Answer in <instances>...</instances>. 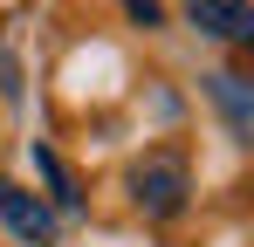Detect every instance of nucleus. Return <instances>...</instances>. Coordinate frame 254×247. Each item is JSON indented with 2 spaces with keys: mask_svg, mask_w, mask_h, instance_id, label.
<instances>
[{
  "mask_svg": "<svg viewBox=\"0 0 254 247\" xmlns=\"http://www.w3.org/2000/svg\"><path fill=\"white\" fill-rule=\"evenodd\" d=\"M206 96L220 103L227 130L248 144V137H254V82H248V76H234V69H220V76H206Z\"/></svg>",
  "mask_w": 254,
  "mask_h": 247,
  "instance_id": "nucleus-4",
  "label": "nucleus"
},
{
  "mask_svg": "<svg viewBox=\"0 0 254 247\" xmlns=\"http://www.w3.org/2000/svg\"><path fill=\"white\" fill-rule=\"evenodd\" d=\"M0 220H7L28 247H55V213H48L35 192H21L14 179H0Z\"/></svg>",
  "mask_w": 254,
  "mask_h": 247,
  "instance_id": "nucleus-2",
  "label": "nucleus"
},
{
  "mask_svg": "<svg viewBox=\"0 0 254 247\" xmlns=\"http://www.w3.org/2000/svg\"><path fill=\"white\" fill-rule=\"evenodd\" d=\"M186 21L213 41H254V0H186Z\"/></svg>",
  "mask_w": 254,
  "mask_h": 247,
  "instance_id": "nucleus-3",
  "label": "nucleus"
},
{
  "mask_svg": "<svg viewBox=\"0 0 254 247\" xmlns=\"http://www.w3.org/2000/svg\"><path fill=\"white\" fill-rule=\"evenodd\" d=\"M35 172L55 185V206H62V213H76V185H69V172L55 165V151H42V144H35Z\"/></svg>",
  "mask_w": 254,
  "mask_h": 247,
  "instance_id": "nucleus-5",
  "label": "nucleus"
},
{
  "mask_svg": "<svg viewBox=\"0 0 254 247\" xmlns=\"http://www.w3.org/2000/svg\"><path fill=\"white\" fill-rule=\"evenodd\" d=\"M124 7H130V21H144V28L158 21V0H124Z\"/></svg>",
  "mask_w": 254,
  "mask_h": 247,
  "instance_id": "nucleus-6",
  "label": "nucleus"
},
{
  "mask_svg": "<svg viewBox=\"0 0 254 247\" xmlns=\"http://www.w3.org/2000/svg\"><path fill=\"white\" fill-rule=\"evenodd\" d=\"M186 192H192V172H186L179 151H151V158L130 165V199H137V213L179 220V213H186Z\"/></svg>",
  "mask_w": 254,
  "mask_h": 247,
  "instance_id": "nucleus-1",
  "label": "nucleus"
}]
</instances>
